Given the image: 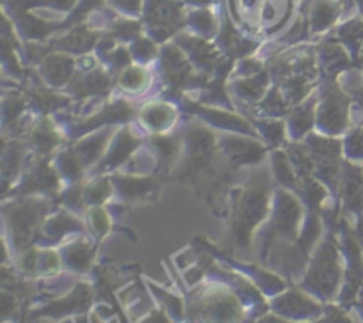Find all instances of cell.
<instances>
[{
  "mask_svg": "<svg viewBox=\"0 0 363 323\" xmlns=\"http://www.w3.org/2000/svg\"><path fill=\"white\" fill-rule=\"evenodd\" d=\"M152 116H156V109H152ZM160 121H162V116L158 114V124H160Z\"/></svg>",
  "mask_w": 363,
  "mask_h": 323,
  "instance_id": "1",
  "label": "cell"
}]
</instances>
